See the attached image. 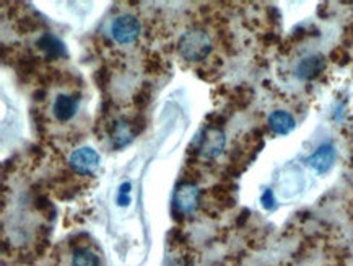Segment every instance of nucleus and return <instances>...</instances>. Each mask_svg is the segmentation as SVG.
Segmentation results:
<instances>
[{
	"label": "nucleus",
	"mask_w": 353,
	"mask_h": 266,
	"mask_svg": "<svg viewBox=\"0 0 353 266\" xmlns=\"http://www.w3.org/2000/svg\"><path fill=\"white\" fill-rule=\"evenodd\" d=\"M79 106H80L79 97H75V95L61 93L57 95L56 100H54L52 113L57 121H61V123H67V121H70L77 115Z\"/></svg>",
	"instance_id": "nucleus-9"
},
{
	"label": "nucleus",
	"mask_w": 353,
	"mask_h": 266,
	"mask_svg": "<svg viewBox=\"0 0 353 266\" xmlns=\"http://www.w3.org/2000/svg\"><path fill=\"white\" fill-rule=\"evenodd\" d=\"M145 128V120L142 116H134L128 120H117L110 128L111 142L114 149H122L129 146L134 141L135 136L140 134Z\"/></svg>",
	"instance_id": "nucleus-3"
},
{
	"label": "nucleus",
	"mask_w": 353,
	"mask_h": 266,
	"mask_svg": "<svg viewBox=\"0 0 353 266\" xmlns=\"http://www.w3.org/2000/svg\"><path fill=\"white\" fill-rule=\"evenodd\" d=\"M99 154L93 147H80L75 149L69 157V165L74 173L81 177H90L99 169Z\"/></svg>",
	"instance_id": "nucleus-5"
},
{
	"label": "nucleus",
	"mask_w": 353,
	"mask_h": 266,
	"mask_svg": "<svg viewBox=\"0 0 353 266\" xmlns=\"http://www.w3.org/2000/svg\"><path fill=\"white\" fill-rule=\"evenodd\" d=\"M251 97H252V92L246 87H239L234 90V95H233V103L236 105L238 108H244L249 105V102H251Z\"/></svg>",
	"instance_id": "nucleus-16"
},
{
	"label": "nucleus",
	"mask_w": 353,
	"mask_h": 266,
	"mask_svg": "<svg viewBox=\"0 0 353 266\" xmlns=\"http://www.w3.org/2000/svg\"><path fill=\"white\" fill-rule=\"evenodd\" d=\"M325 69V57L323 54H313V56H307L305 59H301L298 62L295 74L300 80H314L316 77H319Z\"/></svg>",
	"instance_id": "nucleus-8"
},
{
	"label": "nucleus",
	"mask_w": 353,
	"mask_h": 266,
	"mask_svg": "<svg viewBox=\"0 0 353 266\" xmlns=\"http://www.w3.org/2000/svg\"><path fill=\"white\" fill-rule=\"evenodd\" d=\"M181 57L189 62L205 61L212 51V39L205 30L191 28L181 35L178 41Z\"/></svg>",
	"instance_id": "nucleus-1"
},
{
	"label": "nucleus",
	"mask_w": 353,
	"mask_h": 266,
	"mask_svg": "<svg viewBox=\"0 0 353 266\" xmlns=\"http://www.w3.org/2000/svg\"><path fill=\"white\" fill-rule=\"evenodd\" d=\"M39 28V21L36 20L33 17H21L18 18L17 21V30L20 31L21 35H28L31 31L38 30Z\"/></svg>",
	"instance_id": "nucleus-15"
},
{
	"label": "nucleus",
	"mask_w": 353,
	"mask_h": 266,
	"mask_svg": "<svg viewBox=\"0 0 353 266\" xmlns=\"http://www.w3.org/2000/svg\"><path fill=\"white\" fill-rule=\"evenodd\" d=\"M152 97L153 93H152L150 84H143L134 95L135 108H137V110H143V108H147L152 103Z\"/></svg>",
	"instance_id": "nucleus-14"
},
{
	"label": "nucleus",
	"mask_w": 353,
	"mask_h": 266,
	"mask_svg": "<svg viewBox=\"0 0 353 266\" xmlns=\"http://www.w3.org/2000/svg\"><path fill=\"white\" fill-rule=\"evenodd\" d=\"M130 189H132V184H130V182H125L121 184L119 195H117V205H119L121 207L130 205Z\"/></svg>",
	"instance_id": "nucleus-18"
},
{
	"label": "nucleus",
	"mask_w": 353,
	"mask_h": 266,
	"mask_svg": "<svg viewBox=\"0 0 353 266\" xmlns=\"http://www.w3.org/2000/svg\"><path fill=\"white\" fill-rule=\"evenodd\" d=\"M336 157H337L336 147H334L332 144L325 142V144H321L313 154L307 157L306 164L310 165L316 173L324 175L332 169L334 164H336Z\"/></svg>",
	"instance_id": "nucleus-7"
},
{
	"label": "nucleus",
	"mask_w": 353,
	"mask_h": 266,
	"mask_svg": "<svg viewBox=\"0 0 353 266\" xmlns=\"http://www.w3.org/2000/svg\"><path fill=\"white\" fill-rule=\"evenodd\" d=\"M110 80H111V72L108 67H101V69L97 72V75H94V82H97L98 87L101 88H106L108 84H110Z\"/></svg>",
	"instance_id": "nucleus-19"
},
{
	"label": "nucleus",
	"mask_w": 353,
	"mask_h": 266,
	"mask_svg": "<svg viewBox=\"0 0 353 266\" xmlns=\"http://www.w3.org/2000/svg\"><path fill=\"white\" fill-rule=\"evenodd\" d=\"M226 144L223 129L219 126L207 124L199 131L194 142L189 146V151L207 160H214L221 155Z\"/></svg>",
	"instance_id": "nucleus-2"
},
{
	"label": "nucleus",
	"mask_w": 353,
	"mask_h": 266,
	"mask_svg": "<svg viewBox=\"0 0 353 266\" xmlns=\"http://www.w3.org/2000/svg\"><path fill=\"white\" fill-rule=\"evenodd\" d=\"M72 266H99V258L88 249H75Z\"/></svg>",
	"instance_id": "nucleus-12"
},
{
	"label": "nucleus",
	"mask_w": 353,
	"mask_h": 266,
	"mask_svg": "<svg viewBox=\"0 0 353 266\" xmlns=\"http://www.w3.org/2000/svg\"><path fill=\"white\" fill-rule=\"evenodd\" d=\"M174 209L179 214H192L201 205V189L196 183H181L174 191Z\"/></svg>",
	"instance_id": "nucleus-6"
},
{
	"label": "nucleus",
	"mask_w": 353,
	"mask_h": 266,
	"mask_svg": "<svg viewBox=\"0 0 353 266\" xmlns=\"http://www.w3.org/2000/svg\"><path fill=\"white\" fill-rule=\"evenodd\" d=\"M267 123H269L270 131L274 134H277V136H287V134H290L296 128L295 118L288 111L283 110H275L270 113Z\"/></svg>",
	"instance_id": "nucleus-11"
},
{
	"label": "nucleus",
	"mask_w": 353,
	"mask_h": 266,
	"mask_svg": "<svg viewBox=\"0 0 353 266\" xmlns=\"http://www.w3.org/2000/svg\"><path fill=\"white\" fill-rule=\"evenodd\" d=\"M330 59L337 64L343 66L345 62H348V53L345 51V48H336L332 53H330Z\"/></svg>",
	"instance_id": "nucleus-21"
},
{
	"label": "nucleus",
	"mask_w": 353,
	"mask_h": 266,
	"mask_svg": "<svg viewBox=\"0 0 353 266\" xmlns=\"http://www.w3.org/2000/svg\"><path fill=\"white\" fill-rule=\"evenodd\" d=\"M261 202H262V207L267 211L275 209V196H274L272 189H265V191L262 193Z\"/></svg>",
	"instance_id": "nucleus-20"
},
{
	"label": "nucleus",
	"mask_w": 353,
	"mask_h": 266,
	"mask_svg": "<svg viewBox=\"0 0 353 266\" xmlns=\"http://www.w3.org/2000/svg\"><path fill=\"white\" fill-rule=\"evenodd\" d=\"M145 70H147L148 74H160L163 70V61L157 56V54H152V56H148L147 59H145Z\"/></svg>",
	"instance_id": "nucleus-17"
},
{
	"label": "nucleus",
	"mask_w": 353,
	"mask_h": 266,
	"mask_svg": "<svg viewBox=\"0 0 353 266\" xmlns=\"http://www.w3.org/2000/svg\"><path fill=\"white\" fill-rule=\"evenodd\" d=\"M140 30H142V26H140L139 18L135 15H129V13L114 18L111 25L112 38L119 44H132L134 41H137Z\"/></svg>",
	"instance_id": "nucleus-4"
},
{
	"label": "nucleus",
	"mask_w": 353,
	"mask_h": 266,
	"mask_svg": "<svg viewBox=\"0 0 353 266\" xmlns=\"http://www.w3.org/2000/svg\"><path fill=\"white\" fill-rule=\"evenodd\" d=\"M173 266H192V263H191V260H179L178 263Z\"/></svg>",
	"instance_id": "nucleus-22"
},
{
	"label": "nucleus",
	"mask_w": 353,
	"mask_h": 266,
	"mask_svg": "<svg viewBox=\"0 0 353 266\" xmlns=\"http://www.w3.org/2000/svg\"><path fill=\"white\" fill-rule=\"evenodd\" d=\"M210 196L214 198V201L220 207H228L234 205V198L232 196V189L225 184H219V187H214L210 189Z\"/></svg>",
	"instance_id": "nucleus-13"
},
{
	"label": "nucleus",
	"mask_w": 353,
	"mask_h": 266,
	"mask_svg": "<svg viewBox=\"0 0 353 266\" xmlns=\"http://www.w3.org/2000/svg\"><path fill=\"white\" fill-rule=\"evenodd\" d=\"M36 48L44 54L48 61H57L67 57L65 44L52 33H44L43 36H39L38 41H36Z\"/></svg>",
	"instance_id": "nucleus-10"
}]
</instances>
